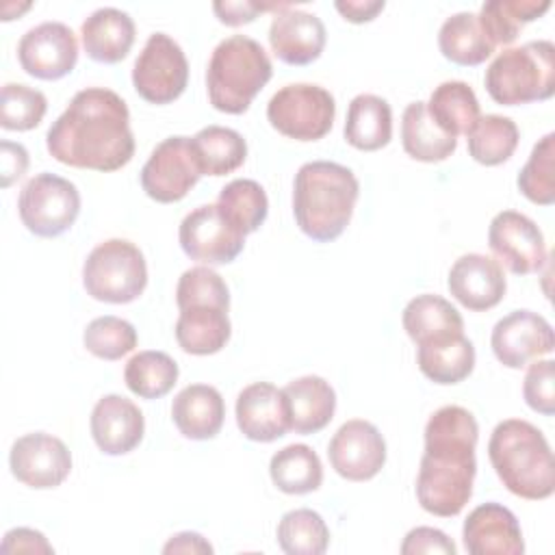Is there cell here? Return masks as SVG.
I'll use <instances>...</instances> for the list:
<instances>
[{"label": "cell", "mask_w": 555, "mask_h": 555, "mask_svg": "<svg viewBox=\"0 0 555 555\" xmlns=\"http://www.w3.org/2000/svg\"><path fill=\"white\" fill-rule=\"evenodd\" d=\"M48 100L39 89L22 82H7L0 91V126L4 130H33L41 124Z\"/></svg>", "instance_id": "41"}, {"label": "cell", "mask_w": 555, "mask_h": 555, "mask_svg": "<svg viewBox=\"0 0 555 555\" xmlns=\"http://www.w3.org/2000/svg\"><path fill=\"white\" fill-rule=\"evenodd\" d=\"M271 76V59L256 39L247 35L225 37L208 61V100L221 113L243 115Z\"/></svg>", "instance_id": "5"}, {"label": "cell", "mask_w": 555, "mask_h": 555, "mask_svg": "<svg viewBox=\"0 0 555 555\" xmlns=\"http://www.w3.org/2000/svg\"><path fill=\"white\" fill-rule=\"evenodd\" d=\"M453 540L434 527H414L405 533L401 542V555H421V553H440V555H455Z\"/></svg>", "instance_id": "45"}, {"label": "cell", "mask_w": 555, "mask_h": 555, "mask_svg": "<svg viewBox=\"0 0 555 555\" xmlns=\"http://www.w3.org/2000/svg\"><path fill=\"white\" fill-rule=\"evenodd\" d=\"M336 117L334 95L321 85L293 82L278 89L267 104L269 124L295 141L323 139Z\"/></svg>", "instance_id": "8"}, {"label": "cell", "mask_w": 555, "mask_h": 555, "mask_svg": "<svg viewBox=\"0 0 555 555\" xmlns=\"http://www.w3.org/2000/svg\"><path fill=\"white\" fill-rule=\"evenodd\" d=\"M449 293L468 310L483 312L501 304L507 291L503 267L483 254L460 256L447 278Z\"/></svg>", "instance_id": "19"}, {"label": "cell", "mask_w": 555, "mask_h": 555, "mask_svg": "<svg viewBox=\"0 0 555 555\" xmlns=\"http://www.w3.org/2000/svg\"><path fill=\"white\" fill-rule=\"evenodd\" d=\"M401 145L405 154L421 163L447 160L455 147L457 139L442 132L427 113L425 102H410L401 117Z\"/></svg>", "instance_id": "30"}, {"label": "cell", "mask_w": 555, "mask_h": 555, "mask_svg": "<svg viewBox=\"0 0 555 555\" xmlns=\"http://www.w3.org/2000/svg\"><path fill=\"white\" fill-rule=\"evenodd\" d=\"M134 22L132 17L115 7L95 9L80 26L82 48L87 56L95 63L115 65L124 61L134 43Z\"/></svg>", "instance_id": "23"}, {"label": "cell", "mask_w": 555, "mask_h": 555, "mask_svg": "<svg viewBox=\"0 0 555 555\" xmlns=\"http://www.w3.org/2000/svg\"><path fill=\"white\" fill-rule=\"evenodd\" d=\"M217 208L243 236H247L264 223L269 199L256 180L236 178L219 191Z\"/></svg>", "instance_id": "37"}, {"label": "cell", "mask_w": 555, "mask_h": 555, "mask_svg": "<svg viewBox=\"0 0 555 555\" xmlns=\"http://www.w3.org/2000/svg\"><path fill=\"white\" fill-rule=\"evenodd\" d=\"M82 286L98 301H134L147 286L143 251L126 238H108L95 245L82 264Z\"/></svg>", "instance_id": "7"}, {"label": "cell", "mask_w": 555, "mask_h": 555, "mask_svg": "<svg viewBox=\"0 0 555 555\" xmlns=\"http://www.w3.org/2000/svg\"><path fill=\"white\" fill-rule=\"evenodd\" d=\"M336 11L351 24H364L377 17L384 11V0H336Z\"/></svg>", "instance_id": "49"}, {"label": "cell", "mask_w": 555, "mask_h": 555, "mask_svg": "<svg viewBox=\"0 0 555 555\" xmlns=\"http://www.w3.org/2000/svg\"><path fill=\"white\" fill-rule=\"evenodd\" d=\"M176 304L180 310L186 306H199V304L221 306L230 310V291L223 278L215 269L202 264V267L186 269L180 275L176 286Z\"/></svg>", "instance_id": "43"}, {"label": "cell", "mask_w": 555, "mask_h": 555, "mask_svg": "<svg viewBox=\"0 0 555 555\" xmlns=\"http://www.w3.org/2000/svg\"><path fill=\"white\" fill-rule=\"evenodd\" d=\"M0 169H2V186H11L20 180L28 169V152L22 143L2 141L0 143Z\"/></svg>", "instance_id": "48"}, {"label": "cell", "mask_w": 555, "mask_h": 555, "mask_svg": "<svg viewBox=\"0 0 555 555\" xmlns=\"http://www.w3.org/2000/svg\"><path fill=\"white\" fill-rule=\"evenodd\" d=\"M327 41V30L314 13L286 7L278 11L269 26V46L286 65L314 63Z\"/></svg>", "instance_id": "20"}, {"label": "cell", "mask_w": 555, "mask_h": 555, "mask_svg": "<svg viewBox=\"0 0 555 555\" xmlns=\"http://www.w3.org/2000/svg\"><path fill=\"white\" fill-rule=\"evenodd\" d=\"M464 548L470 555H522L525 540L518 518L501 503H481L464 520Z\"/></svg>", "instance_id": "21"}, {"label": "cell", "mask_w": 555, "mask_h": 555, "mask_svg": "<svg viewBox=\"0 0 555 555\" xmlns=\"http://www.w3.org/2000/svg\"><path fill=\"white\" fill-rule=\"evenodd\" d=\"M17 212L28 232L41 238L65 234L80 215V193L74 182L43 171L20 191Z\"/></svg>", "instance_id": "9"}, {"label": "cell", "mask_w": 555, "mask_h": 555, "mask_svg": "<svg viewBox=\"0 0 555 555\" xmlns=\"http://www.w3.org/2000/svg\"><path fill=\"white\" fill-rule=\"evenodd\" d=\"M438 48L442 56L462 67L481 65L496 50L486 37L479 20L470 11H460L447 17L438 30Z\"/></svg>", "instance_id": "29"}, {"label": "cell", "mask_w": 555, "mask_h": 555, "mask_svg": "<svg viewBox=\"0 0 555 555\" xmlns=\"http://www.w3.org/2000/svg\"><path fill=\"white\" fill-rule=\"evenodd\" d=\"M291 4L282 2V4H260V2H249V0H238V2H212V11L217 15V20L225 26H243V24H249L258 17V13H264V11H282Z\"/></svg>", "instance_id": "46"}, {"label": "cell", "mask_w": 555, "mask_h": 555, "mask_svg": "<svg viewBox=\"0 0 555 555\" xmlns=\"http://www.w3.org/2000/svg\"><path fill=\"white\" fill-rule=\"evenodd\" d=\"M522 397L533 412L544 416L555 414V362L553 360L538 358L529 362V369L522 382Z\"/></svg>", "instance_id": "44"}, {"label": "cell", "mask_w": 555, "mask_h": 555, "mask_svg": "<svg viewBox=\"0 0 555 555\" xmlns=\"http://www.w3.org/2000/svg\"><path fill=\"white\" fill-rule=\"evenodd\" d=\"M490 347L503 366L522 369L529 362L553 353L555 334L542 314L533 310H514L494 323Z\"/></svg>", "instance_id": "14"}, {"label": "cell", "mask_w": 555, "mask_h": 555, "mask_svg": "<svg viewBox=\"0 0 555 555\" xmlns=\"http://www.w3.org/2000/svg\"><path fill=\"white\" fill-rule=\"evenodd\" d=\"M82 343L100 360H119L137 347V330L121 317L104 314L85 327Z\"/></svg>", "instance_id": "42"}, {"label": "cell", "mask_w": 555, "mask_h": 555, "mask_svg": "<svg viewBox=\"0 0 555 555\" xmlns=\"http://www.w3.org/2000/svg\"><path fill=\"white\" fill-rule=\"evenodd\" d=\"M479 425L462 405L438 408L425 425V451L416 477L418 505L440 518L457 516L473 496Z\"/></svg>", "instance_id": "2"}, {"label": "cell", "mask_w": 555, "mask_h": 555, "mask_svg": "<svg viewBox=\"0 0 555 555\" xmlns=\"http://www.w3.org/2000/svg\"><path fill=\"white\" fill-rule=\"evenodd\" d=\"M551 9L548 0H488L479 9V24L486 37L496 46H509L520 35L522 26L535 22Z\"/></svg>", "instance_id": "35"}, {"label": "cell", "mask_w": 555, "mask_h": 555, "mask_svg": "<svg viewBox=\"0 0 555 555\" xmlns=\"http://www.w3.org/2000/svg\"><path fill=\"white\" fill-rule=\"evenodd\" d=\"M401 323L414 343L464 332V319L457 308L444 297L431 293H423L410 299L403 308Z\"/></svg>", "instance_id": "32"}, {"label": "cell", "mask_w": 555, "mask_h": 555, "mask_svg": "<svg viewBox=\"0 0 555 555\" xmlns=\"http://www.w3.org/2000/svg\"><path fill=\"white\" fill-rule=\"evenodd\" d=\"M236 425L254 442H273L291 429V408L282 388L254 382L236 397Z\"/></svg>", "instance_id": "18"}, {"label": "cell", "mask_w": 555, "mask_h": 555, "mask_svg": "<svg viewBox=\"0 0 555 555\" xmlns=\"http://www.w3.org/2000/svg\"><path fill=\"white\" fill-rule=\"evenodd\" d=\"M176 340L191 356H212L225 347L232 334L228 308L221 306H186L176 321Z\"/></svg>", "instance_id": "27"}, {"label": "cell", "mask_w": 555, "mask_h": 555, "mask_svg": "<svg viewBox=\"0 0 555 555\" xmlns=\"http://www.w3.org/2000/svg\"><path fill=\"white\" fill-rule=\"evenodd\" d=\"M46 147L63 165L102 173L117 171L134 156L130 111L115 91L87 87L52 121Z\"/></svg>", "instance_id": "1"}, {"label": "cell", "mask_w": 555, "mask_h": 555, "mask_svg": "<svg viewBox=\"0 0 555 555\" xmlns=\"http://www.w3.org/2000/svg\"><path fill=\"white\" fill-rule=\"evenodd\" d=\"M429 117L434 124L451 134H468V130L475 126V121L481 117L479 115V100L473 91L470 85L464 80H444L440 82L431 95L429 102H425Z\"/></svg>", "instance_id": "31"}, {"label": "cell", "mask_w": 555, "mask_h": 555, "mask_svg": "<svg viewBox=\"0 0 555 555\" xmlns=\"http://www.w3.org/2000/svg\"><path fill=\"white\" fill-rule=\"evenodd\" d=\"M189 82V61L167 33H152L134 61L132 87L150 104H171Z\"/></svg>", "instance_id": "10"}, {"label": "cell", "mask_w": 555, "mask_h": 555, "mask_svg": "<svg viewBox=\"0 0 555 555\" xmlns=\"http://www.w3.org/2000/svg\"><path fill=\"white\" fill-rule=\"evenodd\" d=\"M9 466L20 483L35 490H50L69 477L72 453L61 438L33 431L13 442Z\"/></svg>", "instance_id": "16"}, {"label": "cell", "mask_w": 555, "mask_h": 555, "mask_svg": "<svg viewBox=\"0 0 555 555\" xmlns=\"http://www.w3.org/2000/svg\"><path fill=\"white\" fill-rule=\"evenodd\" d=\"M416 364L434 384H460L475 369V347L464 332L427 338L416 343Z\"/></svg>", "instance_id": "25"}, {"label": "cell", "mask_w": 555, "mask_h": 555, "mask_svg": "<svg viewBox=\"0 0 555 555\" xmlns=\"http://www.w3.org/2000/svg\"><path fill=\"white\" fill-rule=\"evenodd\" d=\"M2 553H54L52 544L46 540V535L30 527H15L9 529L0 544Z\"/></svg>", "instance_id": "47"}, {"label": "cell", "mask_w": 555, "mask_h": 555, "mask_svg": "<svg viewBox=\"0 0 555 555\" xmlns=\"http://www.w3.org/2000/svg\"><path fill=\"white\" fill-rule=\"evenodd\" d=\"M202 176H225L247 158V143L241 132L225 126H206L191 139Z\"/></svg>", "instance_id": "34"}, {"label": "cell", "mask_w": 555, "mask_h": 555, "mask_svg": "<svg viewBox=\"0 0 555 555\" xmlns=\"http://www.w3.org/2000/svg\"><path fill=\"white\" fill-rule=\"evenodd\" d=\"M488 245L496 262L516 275L538 273L548 260L542 230L533 219L516 210H501L492 217Z\"/></svg>", "instance_id": "13"}, {"label": "cell", "mask_w": 555, "mask_h": 555, "mask_svg": "<svg viewBox=\"0 0 555 555\" xmlns=\"http://www.w3.org/2000/svg\"><path fill=\"white\" fill-rule=\"evenodd\" d=\"M182 251L206 267L228 264L245 247V236L221 215L217 204H204L191 210L178 230Z\"/></svg>", "instance_id": "12"}, {"label": "cell", "mask_w": 555, "mask_h": 555, "mask_svg": "<svg viewBox=\"0 0 555 555\" xmlns=\"http://www.w3.org/2000/svg\"><path fill=\"white\" fill-rule=\"evenodd\" d=\"M22 69L39 80H59L78 63V39L63 22H43L26 30L17 43Z\"/></svg>", "instance_id": "15"}, {"label": "cell", "mask_w": 555, "mask_h": 555, "mask_svg": "<svg viewBox=\"0 0 555 555\" xmlns=\"http://www.w3.org/2000/svg\"><path fill=\"white\" fill-rule=\"evenodd\" d=\"M392 139V108L373 93H360L349 102L345 141L360 152H375Z\"/></svg>", "instance_id": "28"}, {"label": "cell", "mask_w": 555, "mask_h": 555, "mask_svg": "<svg viewBox=\"0 0 555 555\" xmlns=\"http://www.w3.org/2000/svg\"><path fill=\"white\" fill-rule=\"evenodd\" d=\"M163 553L171 555V553H191V555H210L212 553V544L195 533V531H180L176 535H171L167 540V544L163 546Z\"/></svg>", "instance_id": "50"}, {"label": "cell", "mask_w": 555, "mask_h": 555, "mask_svg": "<svg viewBox=\"0 0 555 555\" xmlns=\"http://www.w3.org/2000/svg\"><path fill=\"white\" fill-rule=\"evenodd\" d=\"M145 418L139 405L121 395H104L91 412V436L106 455H126L139 447Z\"/></svg>", "instance_id": "22"}, {"label": "cell", "mask_w": 555, "mask_h": 555, "mask_svg": "<svg viewBox=\"0 0 555 555\" xmlns=\"http://www.w3.org/2000/svg\"><path fill=\"white\" fill-rule=\"evenodd\" d=\"M171 418L184 438L210 440L223 427V397L215 386L189 384L173 397Z\"/></svg>", "instance_id": "24"}, {"label": "cell", "mask_w": 555, "mask_h": 555, "mask_svg": "<svg viewBox=\"0 0 555 555\" xmlns=\"http://www.w3.org/2000/svg\"><path fill=\"white\" fill-rule=\"evenodd\" d=\"M275 535L280 548L288 555H321L330 546V529L323 516L308 507L286 512Z\"/></svg>", "instance_id": "39"}, {"label": "cell", "mask_w": 555, "mask_h": 555, "mask_svg": "<svg viewBox=\"0 0 555 555\" xmlns=\"http://www.w3.org/2000/svg\"><path fill=\"white\" fill-rule=\"evenodd\" d=\"M555 134H544L531 150L527 163L518 171V191L538 206L555 202Z\"/></svg>", "instance_id": "40"}, {"label": "cell", "mask_w": 555, "mask_h": 555, "mask_svg": "<svg viewBox=\"0 0 555 555\" xmlns=\"http://www.w3.org/2000/svg\"><path fill=\"white\" fill-rule=\"evenodd\" d=\"M291 408V429L295 434H317L330 425L336 412V392L319 375H304L284 388Z\"/></svg>", "instance_id": "26"}, {"label": "cell", "mask_w": 555, "mask_h": 555, "mask_svg": "<svg viewBox=\"0 0 555 555\" xmlns=\"http://www.w3.org/2000/svg\"><path fill=\"white\" fill-rule=\"evenodd\" d=\"M269 475L273 486L284 494H308L323 483V466L317 451L301 442L273 453Z\"/></svg>", "instance_id": "33"}, {"label": "cell", "mask_w": 555, "mask_h": 555, "mask_svg": "<svg viewBox=\"0 0 555 555\" xmlns=\"http://www.w3.org/2000/svg\"><path fill=\"white\" fill-rule=\"evenodd\" d=\"M518 126L514 119L503 115H483L466 134L468 154L473 160L486 167H496L512 158L518 147Z\"/></svg>", "instance_id": "36"}, {"label": "cell", "mask_w": 555, "mask_h": 555, "mask_svg": "<svg viewBox=\"0 0 555 555\" xmlns=\"http://www.w3.org/2000/svg\"><path fill=\"white\" fill-rule=\"evenodd\" d=\"M488 95L503 106L542 102L555 93V46L527 41L499 52L483 74Z\"/></svg>", "instance_id": "6"}, {"label": "cell", "mask_w": 555, "mask_h": 555, "mask_svg": "<svg viewBox=\"0 0 555 555\" xmlns=\"http://www.w3.org/2000/svg\"><path fill=\"white\" fill-rule=\"evenodd\" d=\"M490 464L501 483L527 501L548 499L555 490V462L544 434L529 421H501L488 442Z\"/></svg>", "instance_id": "4"}, {"label": "cell", "mask_w": 555, "mask_h": 555, "mask_svg": "<svg viewBox=\"0 0 555 555\" xmlns=\"http://www.w3.org/2000/svg\"><path fill=\"white\" fill-rule=\"evenodd\" d=\"M358 195L360 182L349 167L332 160L304 163L293 184L295 221L308 238L330 243L349 225Z\"/></svg>", "instance_id": "3"}, {"label": "cell", "mask_w": 555, "mask_h": 555, "mask_svg": "<svg viewBox=\"0 0 555 555\" xmlns=\"http://www.w3.org/2000/svg\"><path fill=\"white\" fill-rule=\"evenodd\" d=\"M327 457L343 479L369 481L386 464V440L373 423L351 418L332 436Z\"/></svg>", "instance_id": "17"}, {"label": "cell", "mask_w": 555, "mask_h": 555, "mask_svg": "<svg viewBox=\"0 0 555 555\" xmlns=\"http://www.w3.org/2000/svg\"><path fill=\"white\" fill-rule=\"evenodd\" d=\"M202 178L189 137L163 139L141 169V186L145 195L158 204H173Z\"/></svg>", "instance_id": "11"}, {"label": "cell", "mask_w": 555, "mask_h": 555, "mask_svg": "<svg viewBox=\"0 0 555 555\" xmlns=\"http://www.w3.org/2000/svg\"><path fill=\"white\" fill-rule=\"evenodd\" d=\"M178 373V364L169 353L139 351L128 360L124 379L132 395L141 399H160L176 386Z\"/></svg>", "instance_id": "38"}]
</instances>
